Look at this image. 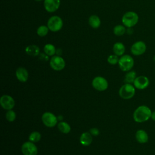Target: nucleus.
Instances as JSON below:
<instances>
[{
    "label": "nucleus",
    "instance_id": "obj_1",
    "mask_svg": "<svg viewBox=\"0 0 155 155\" xmlns=\"http://www.w3.org/2000/svg\"><path fill=\"white\" fill-rule=\"evenodd\" d=\"M152 111L147 105H142L139 106L134 111L133 117L135 122L142 123L151 119Z\"/></svg>",
    "mask_w": 155,
    "mask_h": 155
},
{
    "label": "nucleus",
    "instance_id": "obj_2",
    "mask_svg": "<svg viewBox=\"0 0 155 155\" xmlns=\"http://www.w3.org/2000/svg\"><path fill=\"white\" fill-rule=\"evenodd\" d=\"M139 21L138 15L133 11L126 12L122 18V22L125 27L131 28L135 26Z\"/></svg>",
    "mask_w": 155,
    "mask_h": 155
},
{
    "label": "nucleus",
    "instance_id": "obj_3",
    "mask_svg": "<svg viewBox=\"0 0 155 155\" xmlns=\"http://www.w3.org/2000/svg\"><path fill=\"white\" fill-rule=\"evenodd\" d=\"M134 59L128 54H124L121 56L119 59L118 64L120 69L123 71H130L134 66Z\"/></svg>",
    "mask_w": 155,
    "mask_h": 155
},
{
    "label": "nucleus",
    "instance_id": "obj_4",
    "mask_svg": "<svg viewBox=\"0 0 155 155\" xmlns=\"http://www.w3.org/2000/svg\"><path fill=\"white\" fill-rule=\"evenodd\" d=\"M136 90L131 84H125L119 89V94L124 99H130L135 94Z\"/></svg>",
    "mask_w": 155,
    "mask_h": 155
},
{
    "label": "nucleus",
    "instance_id": "obj_5",
    "mask_svg": "<svg viewBox=\"0 0 155 155\" xmlns=\"http://www.w3.org/2000/svg\"><path fill=\"white\" fill-rule=\"evenodd\" d=\"M47 27L53 32L58 31L63 27V21L58 16H52L47 21Z\"/></svg>",
    "mask_w": 155,
    "mask_h": 155
},
{
    "label": "nucleus",
    "instance_id": "obj_6",
    "mask_svg": "<svg viewBox=\"0 0 155 155\" xmlns=\"http://www.w3.org/2000/svg\"><path fill=\"white\" fill-rule=\"evenodd\" d=\"M50 67L56 71H61L64 68L65 62L60 56H53L50 61Z\"/></svg>",
    "mask_w": 155,
    "mask_h": 155
},
{
    "label": "nucleus",
    "instance_id": "obj_7",
    "mask_svg": "<svg viewBox=\"0 0 155 155\" xmlns=\"http://www.w3.org/2000/svg\"><path fill=\"white\" fill-rule=\"evenodd\" d=\"M92 86L97 91H103L107 89L108 84L106 79L101 76L94 78L92 81Z\"/></svg>",
    "mask_w": 155,
    "mask_h": 155
},
{
    "label": "nucleus",
    "instance_id": "obj_8",
    "mask_svg": "<svg viewBox=\"0 0 155 155\" xmlns=\"http://www.w3.org/2000/svg\"><path fill=\"white\" fill-rule=\"evenodd\" d=\"M42 121L43 124L47 127H53L58 122L56 116L50 112H45L42 116Z\"/></svg>",
    "mask_w": 155,
    "mask_h": 155
},
{
    "label": "nucleus",
    "instance_id": "obj_9",
    "mask_svg": "<svg viewBox=\"0 0 155 155\" xmlns=\"http://www.w3.org/2000/svg\"><path fill=\"white\" fill-rule=\"evenodd\" d=\"M147 50L145 43L142 41L134 42L131 47L130 50L131 53L134 56H140L143 54Z\"/></svg>",
    "mask_w": 155,
    "mask_h": 155
},
{
    "label": "nucleus",
    "instance_id": "obj_10",
    "mask_svg": "<svg viewBox=\"0 0 155 155\" xmlns=\"http://www.w3.org/2000/svg\"><path fill=\"white\" fill-rule=\"evenodd\" d=\"M21 151L24 155H37L38 154L37 147L30 141L25 142L22 144Z\"/></svg>",
    "mask_w": 155,
    "mask_h": 155
},
{
    "label": "nucleus",
    "instance_id": "obj_11",
    "mask_svg": "<svg viewBox=\"0 0 155 155\" xmlns=\"http://www.w3.org/2000/svg\"><path fill=\"white\" fill-rule=\"evenodd\" d=\"M0 104L4 109L10 110L14 107L15 102L12 96L7 94H4L2 96L0 99Z\"/></svg>",
    "mask_w": 155,
    "mask_h": 155
},
{
    "label": "nucleus",
    "instance_id": "obj_12",
    "mask_svg": "<svg viewBox=\"0 0 155 155\" xmlns=\"http://www.w3.org/2000/svg\"><path fill=\"white\" fill-rule=\"evenodd\" d=\"M149 79L147 76L143 75L137 76L133 83L134 87L138 90H144L149 86Z\"/></svg>",
    "mask_w": 155,
    "mask_h": 155
},
{
    "label": "nucleus",
    "instance_id": "obj_13",
    "mask_svg": "<svg viewBox=\"0 0 155 155\" xmlns=\"http://www.w3.org/2000/svg\"><path fill=\"white\" fill-rule=\"evenodd\" d=\"M60 0H44V7L45 10L49 13L56 12L59 8Z\"/></svg>",
    "mask_w": 155,
    "mask_h": 155
},
{
    "label": "nucleus",
    "instance_id": "obj_14",
    "mask_svg": "<svg viewBox=\"0 0 155 155\" xmlns=\"http://www.w3.org/2000/svg\"><path fill=\"white\" fill-rule=\"evenodd\" d=\"M16 76L21 82H26L28 79V71L24 67H19L16 70Z\"/></svg>",
    "mask_w": 155,
    "mask_h": 155
},
{
    "label": "nucleus",
    "instance_id": "obj_15",
    "mask_svg": "<svg viewBox=\"0 0 155 155\" xmlns=\"http://www.w3.org/2000/svg\"><path fill=\"white\" fill-rule=\"evenodd\" d=\"M136 140L140 143H145L148 141V133L143 130H138L135 134Z\"/></svg>",
    "mask_w": 155,
    "mask_h": 155
},
{
    "label": "nucleus",
    "instance_id": "obj_16",
    "mask_svg": "<svg viewBox=\"0 0 155 155\" xmlns=\"http://www.w3.org/2000/svg\"><path fill=\"white\" fill-rule=\"evenodd\" d=\"M79 140H80V143L82 145L88 146L93 141L92 135L90 133L84 132L81 135Z\"/></svg>",
    "mask_w": 155,
    "mask_h": 155
},
{
    "label": "nucleus",
    "instance_id": "obj_17",
    "mask_svg": "<svg viewBox=\"0 0 155 155\" xmlns=\"http://www.w3.org/2000/svg\"><path fill=\"white\" fill-rule=\"evenodd\" d=\"M113 50L114 54L117 56H122L125 51V47L123 43L117 42L113 45Z\"/></svg>",
    "mask_w": 155,
    "mask_h": 155
},
{
    "label": "nucleus",
    "instance_id": "obj_18",
    "mask_svg": "<svg viewBox=\"0 0 155 155\" xmlns=\"http://www.w3.org/2000/svg\"><path fill=\"white\" fill-rule=\"evenodd\" d=\"M25 51L28 55L31 56H36L39 54V48L36 45H29L26 47Z\"/></svg>",
    "mask_w": 155,
    "mask_h": 155
},
{
    "label": "nucleus",
    "instance_id": "obj_19",
    "mask_svg": "<svg viewBox=\"0 0 155 155\" xmlns=\"http://www.w3.org/2000/svg\"><path fill=\"white\" fill-rule=\"evenodd\" d=\"M88 23L91 27L93 28H97L100 27L101 21L100 18L95 15H93L90 16L88 19Z\"/></svg>",
    "mask_w": 155,
    "mask_h": 155
},
{
    "label": "nucleus",
    "instance_id": "obj_20",
    "mask_svg": "<svg viewBox=\"0 0 155 155\" xmlns=\"http://www.w3.org/2000/svg\"><path fill=\"white\" fill-rule=\"evenodd\" d=\"M136 76V73L133 70H130L129 71H127V74L125 76L124 78V82L125 84H133Z\"/></svg>",
    "mask_w": 155,
    "mask_h": 155
},
{
    "label": "nucleus",
    "instance_id": "obj_21",
    "mask_svg": "<svg viewBox=\"0 0 155 155\" xmlns=\"http://www.w3.org/2000/svg\"><path fill=\"white\" fill-rule=\"evenodd\" d=\"M58 128L61 133L64 134H68L71 131V127L70 125L67 122L64 121L58 123Z\"/></svg>",
    "mask_w": 155,
    "mask_h": 155
},
{
    "label": "nucleus",
    "instance_id": "obj_22",
    "mask_svg": "<svg viewBox=\"0 0 155 155\" xmlns=\"http://www.w3.org/2000/svg\"><path fill=\"white\" fill-rule=\"evenodd\" d=\"M56 49L51 44H47L44 47V51L48 56H54L56 54Z\"/></svg>",
    "mask_w": 155,
    "mask_h": 155
},
{
    "label": "nucleus",
    "instance_id": "obj_23",
    "mask_svg": "<svg viewBox=\"0 0 155 155\" xmlns=\"http://www.w3.org/2000/svg\"><path fill=\"white\" fill-rule=\"evenodd\" d=\"M127 31L125 27L122 25H117L113 28V33L115 35L120 36H122Z\"/></svg>",
    "mask_w": 155,
    "mask_h": 155
},
{
    "label": "nucleus",
    "instance_id": "obj_24",
    "mask_svg": "<svg viewBox=\"0 0 155 155\" xmlns=\"http://www.w3.org/2000/svg\"><path fill=\"white\" fill-rule=\"evenodd\" d=\"M49 28L48 27H47V25H41L39 26L38 29H37V31H36V33H37V35L41 37H44V36H45L48 33V31H49Z\"/></svg>",
    "mask_w": 155,
    "mask_h": 155
},
{
    "label": "nucleus",
    "instance_id": "obj_25",
    "mask_svg": "<svg viewBox=\"0 0 155 155\" xmlns=\"http://www.w3.org/2000/svg\"><path fill=\"white\" fill-rule=\"evenodd\" d=\"M41 134L38 131H33L30 133L28 137L29 141L32 142H37L41 140Z\"/></svg>",
    "mask_w": 155,
    "mask_h": 155
},
{
    "label": "nucleus",
    "instance_id": "obj_26",
    "mask_svg": "<svg viewBox=\"0 0 155 155\" xmlns=\"http://www.w3.org/2000/svg\"><path fill=\"white\" fill-rule=\"evenodd\" d=\"M16 113L12 110H8L5 114V117L9 122H13L16 119Z\"/></svg>",
    "mask_w": 155,
    "mask_h": 155
},
{
    "label": "nucleus",
    "instance_id": "obj_27",
    "mask_svg": "<svg viewBox=\"0 0 155 155\" xmlns=\"http://www.w3.org/2000/svg\"><path fill=\"white\" fill-rule=\"evenodd\" d=\"M119 58H118V56L116 55V54H111L110 55L108 58H107V61L111 65H115L117 63H118L119 62Z\"/></svg>",
    "mask_w": 155,
    "mask_h": 155
},
{
    "label": "nucleus",
    "instance_id": "obj_28",
    "mask_svg": "<svg viewBox=\"0 0 155 155\" xmlns=\"http://www.w3.org/2000/svg\"><path fill=\"white\" fill-rule=\"evenodd\" d=\"M90 133L94 136H98L99 134V130L97 128H92L90 130Z\"/></svg>",
    "mask_w": 155,
    "mask_h": 155
},
{
    "label": "nucleus",
    "instance_id": "obj_29",
    "mask_svg": "<svg viewBox=\"0 0 155 155\" xmlns=\"http://www.w3.org/2000/svg\"><path fill=\"white\" fill-rule=\"evenodd\" d=\"M56 54L58 55V56H61V54H62V50L61 48H58L56 50Z\"/></svg>",
    "mask_w": 155,
    "mask_h": 155
},
{
    "label": "nucleus",
    "instance_id": "obj_30",
    "mask_svg": "<svg viewBox=\"0 0 155 155\" xmlns=\"http://www.w3.org/2000/svg\"><path fill=\"white\" fill-rule=\"evenodd\" d=\"M151 119L155 121V111H152V113H151Z\"/></svg>",
    "mask_w": 155,
    "mask_h": 155
},
{
    "label": "nucleus",
    "instance_id": "obj_31",
    "mask_svg": "<svg viewBox=\"0 0 155 155\" xmlns=\"http://www.w3.org/2000/svg\"><path fill=\"white\" fill-rule=\"evenodd\" d=\"M153 60H154V61L155 62V55H154V57H153Z\"/></svg>",
    "mask_w": 155,
    "mask_h": 155
},
{
    "label": "nucleus",
    "instance_id": "obj_32",
    "mask_svg": "<svg viewBox=\"0 0 155 155\" xmlns=\"http://www.w3.org/2000/svg\"><path fill=\"white\" fill-rule=\"evenodd\" d=\"M36 1H42V0H35Z\"/></svg>",
    "mask_w": 155,
    "mask_h": 155
}]
</instances>
